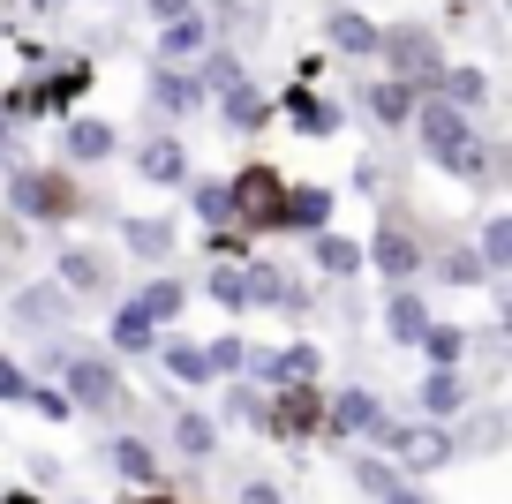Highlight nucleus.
I'll return each instance as SVG.
<instances>
[{
	"mask_svg": "<svg viewBox=\"0 0 512 504\" xmlns=\"http://www.w3.org/2000/svg\"><path fill=\"white\" fill-rule=\"evenodd\" d=\"M8 324H16L23 339H68L76 301H68L53 279H31V286H16V301H8Z\"/></svg>",
	"mask_w": 512,
	"mask_h": 504,
	"instance_id": "10",
	"label": "nucleus"
},
{
	"mask_svg": "<svg viewBox=\"0 0 512 504\" xmlns=\"http://www.w3.org/2000/svg\"><path fill=\"white\" fill-rule=\"evenodd\" d=\"M241 377H249L256 392H279V384H332V362H324L317 339H287V347H256L249 339Z\"/></svg>",
	"mask_w": 512,
	"mask_h": 504,
	"instance_id": "7",
	"label": "nucleus"
},
{
	"mask_svg": "<svg viewBox=\"0 0 512 504\" xmlns=\"http://www.w3.org/2000/svg\"><path fill=\"white\" fill-rule=\"evenodd\" d=\"M83 504H91V497H83Z\"/></svg>",
	"mask_w": 512,
	"mask_h": 504,
	"instance_id": "55",
	"label": "nucleus"
},
{
	"mask_svg": "<svg viewBox=\"0 0 512 504\" xmlns=\"http://www.w3.org/2000/svg\"><path fill=\"white\" fill-rule=\"evenodd\" d=\"M339 211V189H324V181H287V196H279V234H324Z\"/></svg>",
	"mask_w": 512,
	"mask_h": 504,
	"instance_id": "21",
	"label": "nucleus"
},
{
	"mask_svg": "<svg viewBox=\"0 0 512 504\" xmlns=\"http://www.w3.org/2000/svg\"><path fill=\"white\" fill-rule=\"evenodd\" d=\"M309 271H317L324 286H347V279H362V241H354V234H339V226L309 234Z\"/></svg>",
	"mask_w": 512,
	"mask_h": 504,
	"instance_id": "29",
	"label": "nucleus"
},
{
	"mask_svg": "<svg viewBox=\"0 0 512 504\" xmlns=\"http://www.w3.org/2000/svg\"><path fill=\"white\" fill-rule=\"evenodd\" d=\"M196 294H204V301H219L226 316H249V301H241V264H211Z\"/></svg>",
	"mask_w": 512,
	"mask_h": 504,
	"instance_id": "41",
	"label": "nucleus"
},
{
	"mask_svg": "<svg viewBox=\"0 0 512 504\" xmlns=\"http://www.w3.org/2000/svg\"><path fill=\"white\" fill-rule=\"evenodd\" d=\"M369 452H384L407 482H430V474H445L452 459H460V437H452V422H422V414L400 422V414H384L377 437H369Z\"/></svg>",
	"mask_w": 512,
	"mask_h": 504,
	"instance_id": "3",
	"label": "nucleus"
},
{
	"mask_svg": "<svg viewBox=\"0 0 512 504\" xmlns=\"http://www.w3.org/2000/svg\"><path fill=\"white\" fill-rule=\"evenodd\" d=\"M377 31L384 23L369 16V8H324V53H339V61H377Z\"/></svg>",
	"mask_w": 512,
	"mask_h": 504,
	"instance_id": "22",
	"label": "nucleus"
},
{
	"mask_svg": "<svg viewBox=\"0 0 512 504\" xmlns=\"http://www.w3.org/2000/svg\"><path fill=\"white\" fill-rule=\"evenodd\" d=\"M354 98H362L369 128H384V136H400V128L415 121V106H422V91H415V83H400V76H369Z\"/></svg>",
	"mask_w": 512,
	"mask_h": 504,
	"instance_id": "23",
	"label": "nucleus"
},
{
	"mask_svg": "<svg viewBox=\"0 0 512 504\" xmlns=\"http://www.w3.org/2000/svg\"><path fill=\"white\" fill-rule=\"evenodd\" d=\"M166 444H174L181 459H196V467H204V459H219V452H226V429H219V414H211V407L181 399V407L166 414Z\"/></svg>",
	"mask_w": 512,
	"mask_h": 504,
	"instance_id": "19",
	"label": "nucleus"
},
{
	"mask_svg": "<svg viewBox=\"0 0 512 504\" xmlns=\"http://www.w3.org/2000/svg\"><path fill=\"white\" fill-rule=\"evenodd\" d=\"M121 504H196V497H181V489H128Z\"/></svg>",
	"mask_w": 512,
	"mask_h": 504,
	"instance_id": "50",
	"label": "nucleus"
},
{
	"mask_svg": "<svg viewBox=\"0 0 512 504\" xmlns=\"http://www.w3.org/2000/svg\"><path fill=\"white\" fill-rule=\"evenodd\" d=\"M377 331H384V347H415L422 331H430V294H422V286H384Z\"/></svg>",
	"mask_w": 512,
	"mask_h": 504,
	"instance_id": "20",
	"label": "nucleus"
},
{
	"mask_svg": "<svg viewBox=\"0 0 512 504\" xmlns=\"http://www.w3.org/2000/svg\"><path fill=\"white\" fill-rule=\"evenodd\" d=\"M422 279H430V286H445V294H475V286H490V271H482V256L467 249V241H452V249H430Z\"/></svg>",
	"mask_w": 512,
	"mask_h": 504,
	"instance_id": "31",
	"label": "nucleus"
},
{
	"mask_svg": "<svg viewBox=\"0 0 512 504\" xmlns=\"http://www.w3.org/2000/svg\"><path fill=\"white\" fill-rule=\"evenodd\" d=\"M113 241H121V256H128V264L166 271V264H174V249H181V226L166 219V211H128V219L113 226Z\"/></svg>",
	"mask_w": 512,
	"mask_h": 504,
	"instance_id": "12",
	"label": "nucleus"
},
{
	"mask_svg": "<svg viewBox=\"0 0 512 504\" xmlns=\"http://www.w3.org/2000/svg\"><path fill=\"white\" fill-rule=\"evenodd\" d=\"M211 113H219L234 136H264L272 128V83H256V76H241L234 91H219L211 98Z\"/></svg>",
	"mask_w": 512,
	"mask_h": 504,
	"instance_id": "26",
	"label": "nucleus"
},
{
	"mask_svg": "<svg viewBox=\"0 0 512 504\" xmlns=\"http://www.w3.org/2000/svg\"><path fill=\"white\" fill-rule=\"evenodd\" d=\"M46 384H61V392H68L76 422H121V414L136 407V384H128V369L113 362L106 347H83V339L61 354V369H53Z\"/></svg>",
	"mask_w": 512,
	"mask_h": 504,
	"instance_id": "2",
	"label": "nucleus"
},
{
	"mask_svg": "<svg viewBox=\"0 0 512 504\" xmlns=\"http://www.w3.org/2000/svg\"><path fill=\"white\" fill-rule=\"evenodd\" d=\"M377 76H400V83H415V91L430 98L437 76H445V38H437L430 23H415V16L384 23L377 31Z\"/></svg>",
	"mask_w": 512,
	"mask_h": 504,
	"instance_id": "4",
	"label": "nucleus"
},
{
	"mask_svg": "<svg viewBox=\"0 0 512 504\" xmlns=\"http://www.w3.org/2000/svg\"><path fill=\"white\" fill-rule=\"evenodd\" d=\"M0 504H46V497H38L31 482H8V489H0Z\"/></svg>",
	"mask_w": 512,
	"mask_h": 504,
	"instance_id": "51",
	"label": "nucleus"
},
{
	"mask_svg": "<svg viewBox=\"0 0 512 504\" xmlns=\"http://www.w3.org/2000/svg\"><path fill=\"white\" fill-rule=\"evenodd\" d=\"M430 98H445V106H460V113H475V121H482V106L497 98V83H490V68H482V61H445V76H437Z\"/></svg>",
	"mask_w": 512,
	"mask_h": 504,
	"instance_id": "30",
	"label": "nucleus"
},
{
	"mask_svg": "<svg viewBox=\"0 0 512 504\" xmlns=\"http://www.w3.org/2000/svg\"><path fill=\"white\" fill-rule=\"evenodd\" d=\"M8 143H16V128H8V113H0V151H8Z\"/></svg>",
	"mask_w": 512,
	"mask_h": 504,
	"instance_id": "54",
	"label": "nucleus"
},
{
	"mask_svg": "<svg viewBox=\"0 0 512 504\" xmlns=\"http://www.w3.org/2000/svg\"><path fill=\"white\" fill-rule=\"evenodd\" d=\"M347 482H354V497H369V504H377L384 489L400 482V467H392L384 452H369V444H347Z\"/></svg>",
	"mask_w": 512,
	"mask_h": 504,
	"instance_id": "37",
	"label": "nucleus"
},
{
	"mask_svg": "<svg viewBox=\"0 0 512 504\" xmlns=\"http://www.w3.org/2000/svg\"><path fill=\"white\" fill-rule=\"evenodd\" d=\"M211 392H219V429H256V414H264V392H256L249 377H234V384H211Z\"/></svg>",
	"mask_w": 512,
	"mask_h": 504,
	"instance_id": "39",
	"label": "nucleus"
},
{
	"mask_svg": "<svg viewBox=\"0 0 512 504\" xmlns=\"http://www.w3.org/2000/svg\"><path fill=\"white\" fill-rule=\"evenodd\" d=\"M189 8H204V0H144L151 23H174V16H189Z\"/></svg>",
	"mask_w": 512,
	"mask_h": 504,
	"instance_id": "48",
	"label": "nucleus"
},
{
	"mask_svg": "<svg viewBox=\"0 0 512 504\" xmlns=\"http://www.w3.org/2000/svg\"><path fill=\"white\" fill-rule=\"evenodd\" d=\"M23 482H31L38 497H46V489L61 482V459H53V452H38V459H31V474H23Z\"/></svg>",
	"mask_w": 512,
	"mask_h": 504,
	"instance_id": "46",
	"label": "nucleus"
},
{
	"mask_svg": "<svg viewBox=\"0 0 512 504\" xmlns=\"http://www.w3.org/2000/svg\"><path fill=\"white\" fill-rule=\"evenodd\" d=\"M46 279L61 286L68 301H106L113 294V256L98 249V241H61V256H53Z\"/></svg>",
	"mask_w": 512,
	"mask_h": 504,
	"instance_id": "11",
	"label": "nucleus"
},
{
	"mask_svg": "<svg viewBox=\"0 0 512 504\" xmlns=\"http://www.w3.org/2000/svg\"><path fill=\"white\" fill-rule=\"evenodd\" d=\"M279 196H287V174H279L272 158H249V166H234L226 174V204H234V226L264 249V241H279Z\"/></svg>",
	"mask_w": 512,
	"mask_h": 504,
	"instance_id": "5",
	"label": "nucleus"
},
{
	"mask_svg": "<svg viewBox=\"0 0 512 504\" xmlns=\"http://www.w3.org/2000/svg\"><path fill=\"white\" fill-rule=\"evenodd\" d=\"M377 504H437V489H430V482H407V474H400V482L384 489Z\"/></svg>",
	"mask_w": 512,
	"mask_h": 504,
	"instance_id": "45",
	"label": "nucleus"
},
{
	"mask_svg": "<svg viewBox=\"0 0 512 504\" xmlns=\"http://www.w3.org/2000/svg\"><path fill=\"white\" fill-rule=\"evenodd\" d=\"M128 301H136V309H144V316H151V324H159V331H174L181 316H189L196 286L181 279V271H144V286H136V294H128Z\"/></svg>",
	"mask_w": 512,
	"mask_h": 504,
	"instance_id": "28",
	"label": "nucleus"
},
{
	"mask_svg": "<svg viewBox=\"0 0 512 504\" xmlns=\"http://www.w3.org/2000/svg\"><path fill=\"white\" fill-rule=\"evenodd\" d=\"M113 151H121V128H113L106 113H68L61 121V158L68 166H106Z\"/></svg>",
	"mask_w": 512,
	"mask_h": 504,
	"instance_id": "24",
	"label": "nucleus"
},
{
	"mask_svg": "<svg viewBox=\"0 0 512 504\" xmlns=\"http://www.w3.org/2000/svg\"><path fill=\"white\" fill-rule=\"evenodd\" d=\"M189 76H196V91H204V106H211V98L234 91L249 68H241V53H234V46H211V53H196V61H189Z\"/></svg>",
	"mask_w": 512,
	"mask_h": 504,
	"instance_id": "38",
	"label": "nucleus"
},
{
	"mask_svg": "<svg viewBox=\"0 0 512 504\" xmlns=\"http://www.w3.org/2000/svg\"><path fill=\"white\" fill-rule=\"evenodd\" d=\"M204 362H211V384H234L241 362H249V331H211V339H204Z\"/></svg>",
	"mask_w": 512,
	"mask_h": 504,
	"instance_id": "40",
	"label": "nucleus"
},
{
	"mask_svg": "<svg viewBox=\"0 0 512 504\" xmlns=\"http://www.w3.org/2000/svg\"><path fill=\"white\" fill-rule=\"evenodd\" d=\"M98 452H106V467L121 474L128 489H166V452H159L151 437H136V429H113Z\"/></svg>",
	"mask_w": 512,
	"mask_h": 504,
	"instance_id": "17",
	"label": "nucleus"
},
{
	"mask_svg": "<svg viewBox=\"0 0 512 504\" xmlns=\"http://www.w3.org/2000/svg\"><path fill=\"white\" fill-rule=\"evenodd\" d=\"M31 8H38V16H61V8H68V0H31Z\"/></svg>",
	"mask_w": 512,
	"mask_h": 504,
	"instance_id": "53",
	"label": "nucleus"
},
{
	"mask_svg": "<svg viewBox=\"0 0 512 504\" xmlns=\"http://www.w3.org/2000/svg\"><path fill=\"white\" fill-rule=\"evenodd\" d=\"M241 301H249V316H264V309H294V316H309V301H317V294H309V286L294 279L287 264H272V256L256 249L249 264H241Z\"/></svg>",
	"mask_w": 512,
	"mask_h": 504,
	"instance_id": "9",
	"label": "nucleus"
},
{
	"mask_svg": "<svg viewBox=\"0 0 512 504\" xmlns=\"http://www.w3.org/2000/svg\"><path fill=\"white\" fill-rule=\"evenodd\" d=\"M422 264H430V249H422V234L407 219H392L384 211L377 234L362 241V271H377L384 286H422Z\"/></svg>",
	"mask_w": 512,
	"mask_h": 504,
	"instance_id": "8",
	"label": "nucleus"
},
{
	"mask_svg": "<svg viewBox=\"0 0 512 504\" xmlns=\"http://www.w3.org/2000/svg\"><path fill=\"white\" fill-rule=\"evenodd\" d=\"M31 362H16V354L0 347V407H23V399H31Z\"/></svg>",
	"mask_w": 512,
	"mask_h": 504,
	"instance_id": "43",
	"label": "nucleus"
},
{
	"mask_svg": "<svg viewBox=\"0 0 512 504\" xmlns=\"http://www.w3.org/2000/svg\"><path fill=\"white\" fill-rule=\"evenodd\" d=\"M505 429H512L505 407H497V399L482 407V399H475V407L452 422V437H460V452H482V459H490V452H505Z\"/></svg>",
	"mask_w": 512,
	"mask_h": 504,
	"instance_id": "34",
	"label": "nucleus"
},
{
	"mask_svg": "<svg viewBox=\"0 0 512 504\" xmlns=\"http://www.w3.org/2000/svg\"><path fill=\"white\" fill-rule=\"evenodd\" d=\"M272 113H287L302 143H332L339 128H347V106H339V98H324L317 83H287V91L272 98Z\"/></svg>",
	"mask_w": 512,
	"mask_h": 504,
	"instance_id": "13",
	"label": "nucleus"
},
{
	"mask_svg": "<svg viewBox=\"0 0 512 504\" xmlns=\"http://www.w3.org/2000/svg\"><path fill=\"white\" fill-rule=\"evenodd\" d=\"M23 407H31L38 422H53V429H68V422H76V407H68V392H61V384H46V377L31 384V399H23Z\"/></svg>",
	"mask_w": 512,
	"mask_h": 504,
	"instance_id": "42",
	"label": "nucleus"
},
{
	"mask_svg": "<svg viewBox=\"0 0 512 504\" xmlns=\"http://www.w3.org/2000/svg\"><path fill=\"white\" fill-rule=\"evenodd\" d=\"M38 83H46L53 113H68V106H83V91H91V83H98V61H91V53H68V61L38 68Z\"/></svg>",
	"mask_w": 512,
	"mask_h": 504,
	"instance_id": "33",
	"label": "nucleus"
},
{
	"mask_svg": "<svg viewBox=\"0 0 512 504\" xmlns=\"http://www.w3.org/2000/svg\"><path fill=\"white\" fill-rule=\"evenodd\" d=\"M98 347H106L113 362H151V347H159V324H151V316L121 294V301H113V316H106V339H98Z\"/></svg>",
	"mask_w": 512,
	"mask_h": 504,
	"instance_id": "25",
	"label": "nucleus"
},
{
	"mask_svg": "<svg viewBox=\"0 0 512 504\" xmlns=\"http://www.w3.org/2000/svg\"><path fill=\"white\" fill-rule=\"evenodd\" d=\"M128 166H136V181H144V189H181V181L196 174L189 143H181L174 128H159V136H144V143H136V151H128Z\"/></svg>",
	"mask_w": 512,
	"mask_h": 504,
	"instance_id": "14",
	"label": "nucleus"
},
{
	"mask_svg": "<svg viewBox=\"0 0 512 504\" xmlns=\"http://www.w3.org/2000/svg\"><path fill=\"white\" fill-rule=\"evenodd\" d=\"M151 362L166 369V384H181V392H211V362H204V339H189V331H159V347H151Z\"/></svg>",
	"mask_w": 512,
	"mask_h": 504,
	"instance_id": "27",
	"label": "nucleus"
},
{
	"mask_svg": "<svg viewBox=\"0 0 512 504\" xmlns=\"http://www.w3.org/2000/svg\"><path fill=\"white\" fill-rule=\"evenodd\" d=\"M211 46H219L211 8H189V16H174V23H159V31H151V61H166V68H189L196 53H211Z\"/></svg>",
	"mask_w": 512,
	"mask_h": 504,
	"instance_id": "18",
	"label": "nucleus"
},
{
	"mask_svg": "<svg viewBox=\"0 0 512 504\" xmlns=\"http://www.w3.org/2000/svg\"><path fill=\"white\" fill-rule=\"evenodd\" d=\"M16 53H23V68H53V46H46V38H31V31L16 38Z\"/></svg>",
	"mask_w": 512,
	"mask_h": 504,
	"instance_id": "47",
	"label": "nucleus"
},
{
	"mask_svg": "<svg viewBox=\"0 0 512 504\" xmlns=\"http://www.w3.org/2000/svg\"><path fill=\"white\" fill-rule=\"evenodd\" d=\"M256 437H272V444H324V384H279V392H264Z\"/></svg>",
	"mask_w": 512,
	"mask_h": 504,
	"instance_id": "6",
	"label": "nucleus"
},
{
	"mask_svg": "<svg viewBox=\"0 0 512 504\" xmlns=\"http://www.w3.org/2000/svg\"><path fill=\"white\" fill-rule=\"evenodd\" d=\"M475 399H482V384L467 377V369H422V384H415V414L422 422H460Z\"/></svg>",
	"mask_w": 512,
	"mask_h": 504,
	"instance_id": "16",
	"label": "nucleus"
},
{
	"mask_svg": "<svg viewBox=\"0 0 512 504\" xmlns=\"http://www.w3.org/2000/svg\"><path fill=\"white\" fill-rule=\"evenodd\" d=\"M98 204H106V196L83 189L76 166H31V158L8 166V219L16 226H76V219H91Z\"/></svg>",
	"mask_w": 512,
	"mask_h": 504,
	"instance_id": "1",
	"label": "nucleus"
},
{
	"mask_svg": "<svg viewBox=\"0 0 512 504\" xmlns=\"http://www.w3.org/2000/svg\"><path fill=\"white\" fill-rule=\"evenodd\" d=\"M144 113H159V121H196V113H211V106H204V91H196L189 68L151 61L144 68Z\"/></svg>",
	"mask_w": 512,
	"mask_h": 504,
	"instance_id": "15",
	"label": "nucleus"
},
{
	"mask_svg": "<svg viewBox=\"0 0 512 504\" xmlns=\"http://www.w3.org/2000/svg\"><path fill=\"white\" fill-rule=\"evenodd\" d=\"M415 354H422L430 369H467V362H475V331H467V324H445V316H430V331L415 339Z\"/></svg>",
	"mask_w": 512,
	"mask_h": 504,
	"instance_id": "32",
	"label": "nucleus"
},
{
	"mask_svg": "<svg viewBox=\"0 0 512 504\" xmlns=\"http://www.w3.org/2000/svg\"><path fill=\"white\" fill-rule=\"evenodd\" d=\"M181 196H189V219L204 226H234V204H226V174H189L181 181Z\"/></svg>",
	"mask_w": 512,
	"mask_h": 504,
	"instance_id": "35",
	"label": "nucleus"
},
{
	"mask_svg": "<svg viewBox=\"0 0 512 504\" xmlns=\"http://www.w3.org/2000/svg\"><path fill=\"white\" fill-rule=\"evenodd\" d=\"M467 16H475V0H445V23H452V31H460Z\"/></svg>",
	"mask_w": 512,
	"mask_h": 504,
	"instance_id": "52",
	"label": "nucleus"
},
{
	"mask_svg": "<svg viewBox=\"0 0 512 504\" xmlns=\"http://www.w3.org/2000/svg\"><path fill=\"white\" fill-rule=\"evenodd\" d=\"M467 249L482 256V271H490V279H512V211H490V219L475 226V241H467Z\"/></svg>",
	"mask_w": 512,
	"mask_h": 504,
	"instance_id": "36",
	"label": "nucleus"
},
{
	"mask_svg": "<svg viewBox=\"0 0 512 504\" xmlns=\"http://www.w3.org/2000/svg\"><path fill=\"white\" fill-rule=\"evenodd\" d=\"M354 189H362V196L384 189V166H377V158H354Z\"/></svg>",
	"mask_w": 512,
	"mask_h": 504,
	"instance_id": "49",
	"label": "nucleus"
},
{
	"mask_svg": "<svg viewBox=\"0 0 512 504\" xmlns=\"http://www.w3.org/2000/svg\"><path fill=\"white\" fill-rule=\"evenodd\" d=\"M234 504H287V482H272V474H249V482L234 489Z\"/></svg>",
	"mask_w": 512,
	"mask_h": 504,
	"instance_id": "44",
	"label": "nucleus"
}]
</instances>
